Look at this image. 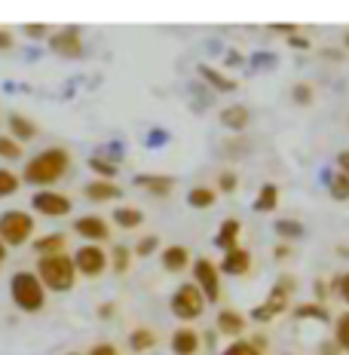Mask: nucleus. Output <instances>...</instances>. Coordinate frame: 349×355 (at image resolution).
I'll return each mask as SVG.
<instances>
[{
    "instance_id": "nucleus-1",
    "label": "nucleus",
    "mask_w": 349,
    "mask_h": 355,
    "mask_svg": "<svg viewBox=\"0 0 349 355\" xmlns=\"http://www.w3.org/2000/svg\"><path fill=\"white\" fill-rule=\"evenodd\" d=\"M71 166V157L68 150H62V147H49V150H40L37 157L25 166V181L28 184H40V187H53L56 181H62L65 172H68Z\"/></svg>"
},
{
    "instance_id": "nucleus-2",
    "label": "nucleus",
    "mask_w": 349,
    "mask_h": 355,
    "mask_svg": "<svg viewBox=\"0 0 349 355\" xmlns=\"http://www.w3.org/2000/svg\"><path fill=\"white\" fill-rule=\"evenodd\" d=\"M37 279L49 291H71L77 282V266L68 254H46L37 261Z\"/></svg>"
},
{
    "instance_id": "nucleus-3",
    "label": "nucleus",
    "mask_w": 349,
    "mask_h": 355,
    "mask_svg": "<svg viewBox=\"0 0 349 355\" xmlns=\"http://www.w3.org/2000/svg\"><path fill=\"white\" fill-rule=\"evenodd\" d=\"M10 297L22 313H37V309H43V303H46V288L37 279V272L22 270L10 282Z\"/></svg>"
},
{
    "instance_id": "nucleus-4",
    "label": "nucleus",
    "mask_w": 349,
    "mask_h": 355,
    "mask_svg": "<svg viewBox=\"0 0 349 355\" xmlns=\"http://www.w3.org/2000/svg\"><path fill=\"white\" fill-rule=\"evenodd\" d=\"M34 233V218L28 211H3L0 214V242L3 245H22V242H28Z\"/></svg>"
},
{
    "instance_id": "nucleus-5",
    "label": "nucleus",
    "mask_w": 349,
    "mask_h": 355,
    "mask_svg": "<svg viewBox=\"0 0 349 355\" xmlns=\"http://www.w3.org/2000/svg\"><path fill=\"white\" fill-rule=\"evenodd\" d=\"M294 285H297V282H294L291 276H282L279 282L270 288V294H266V303H264V306L251 309V319H257V322H270L273 315L285 313V309H288V300H291Z\"/></svg>"
},
{
    "instance_id": "nucleus-6",
    "label": "nucleus",
    "mask_w": 349,
    "mask_h": 355,
    "mask_svg": "<svg viewBox=\"0 0 349 355\" xmlns=\"http://www.w3.org/2000/svg\"><path fill=\"white\" fill-rule=\"evenodd\" d=\"M203 309H205V297H203V291L196 288V282L181 285L172 294V313L178 315V319L193 322V319H199V315H203Z\"/></svg>"
},
{
    "instance_id": "nucleus-7",
    "label": "nucleus",
    "mask_w": 349,
    "mask_h": 355,
    "mask_svg": "<svg viewBox=\"0 0 349 355\" xmlns=\"http://www.w3.org/2000/svg\"><path fill=\"white\" fill-rule=\"evenodd\" d=\"M193 279H196V288L203 291L205 303H218L221 300V266L209 261V257H199L193 263Z\"/></svg>"
},
{
    "instance_id": "nucleus-8",
    "label": "nucleus",
    "mask_w": 349,
    "mask_h": 355,
    "mask_svg": "<svg viewBox=\"0 0 349 355\" xmlns=\"http://www.w3.org/2000/svg\"><path fill=\"white\" fill-rule=\"evenodd\" d=\"M74 266L83 276H101L108 270V251H101V245H83L77 248V257H74Z\"/></svg>"
},
{
    "instance_id": "nucleus-9",
    "label": "nucleus",
    "mask_w": 349,
    "mask_h": 355,
    "mask_svg": "<svg viewBox=\"0 0 349 355\" xmlns=\"http://www.w3.org/2000/svg\"><path fill=\"white\" fill-rule=\"evenodd\" d=\"M37 214H46V218H65L71 211V199L65 193H56V190H40L31 199Z\"/></svg>"
},
{
    "instance_id": "nucleus-10",
    "label": "nucleus",
    "mask_w": 349,
    "mask_h": 355,
    "mask_svg": "<svg viewBox=\"0 0 349 355\" xmlns=\"http://www.w3.org/2000/svg\"><path fill=\"white\" fill-rule=\"evenodd\" d=\"M74 230H77V236L89 239V245L108 242V236H110V227H108V220L101 218V214H83V218H77Z\"/></svg>"
},
{
    "instance_id": "nucleus-11",
    "label": "nucleus",
    "mask_w": 349,
    "mask_h": 355,
    "mask_svg": "<svg viewBox=\"0 0 349 355\" xmlns=\"http://www.w3.org/2000/svg\"><path fill=\"white\" fill-rule=\"evenodd\" d=\"M49 46H53L58 55H65V58H77L80 53H83V43H80V34L74 31V28H65V31L53 34V37H49Z\"/></svg>"
},
{
    "instance_id": "nucleus-12",
    "label": "nucleus",
    "mask_w": 349,
    "mask_h": 355,
    "mask_svg": "<svg viewBox=\"0 0 349 355\" xmlns=\"http://www.w3.org/2000/svg\"><path fill=\"white\" fill-rule=\"evenodd\" d=\"M86 199L89 202H114V199H120L123 196V190H120V184H114V181H92V184H86Z\"/></svg>"
},
{
    "instance_id": "nucleus-13",
    "label": "nucleus",
    "mask_w": 349,
    "mask_h": 355,
    "mask_svg": "<svg viewBox=\"0 0 349 355\" xmlns=\"http://www.w3.org/2000/svg\"><path fill=\"white\" fill-rule=\"evenodd\" d=\"M221 270H224L227 276H245V272L251 270V254L245 248L224 251V263H221Z\"/></svg>"
},
{
    "instance_id": "nucleus-14",
    "label": "nucleus",
    "mask_w": 349,
    "mask_h": 355,
    "mask_svg": "<svg viewBox=\"0 0 349 355\" xmlns=\"http://www.w3.org/2000/svg\"><path fill=\"white\" fill-rule=\"evenodd\" d=\"M214 324H218L221 334L239 340V337H242V331H245V324H248V322H245V315H242V313H236V309H221V313H218V322H214Z\"/></svg>"
},
{
    "instance_id": "nucleus-15",
    "label": "nucleus",
    "mask_w": 349,
    "mask_h": 355,
    "mask_svg": "<svg viewBox=\"0 0 349 355\" xmlns=\"http://www.w3.org/2000/svg\"><path fill=\"white\" fill-rule=\"evenodd\" d=\"M239 233H242V224H239V220H236V218H227L224 224H221L218 236H214V245L224 248V251L239 248Z\"/></svg>"
},
{
    "instance_id": "nucleus-16",
    "label": "nucleus",
    "mask_w": 349,
    "mask_h": 355,
    "mask_svg": "<svg viewBox=\"0 0 349 355\" xmlns=\"http://www.w3.org/2000/svg\"><path fill=\"white\" fill-rule=\"evenodd\" d=\"M172 349H175V355H196L199 352V334L193 328H178L172 334Z\"/></svg>"
},
{
    "instance_id": "nucleus-17",
    "label": "nucleus",
    "mask_w": 349,
    "mask_h": 355,
    "mask_svg": "<svg viewBox=\"0 0 349 355\" xmlns=\"http://www.w3.org/2000/svg\"><path fill=\"white\" fill-rule=\"evenodd\" d=\"M187 263H190V248H184V245H169V248H162V266H166L169 272L187 270Z\"/></svg>"
},
{
    "instance_id": "nucleus-18",
    "label": "nucleus",
    "mask_w": 349,
    "mask_h": 355,
    "mask_svg": "<svg viewBox=\"0 0 349 355\" xmlns=\"http://www.w3.org/2000/svg\"><path fill=\"white\" fill-rule=\"evenodd\" d=\"M248 120H251V114H248V107L245 105H230V107H224V114H221V123H224L227 129H233V132L248 129Z\"/></svg>"
},
{
    "instance_id": "nucleus-19",
    "label": "nucleus",
    "mask_w": 349,
    "mask_h": 355,
    "mask_svg": "<svg viewBox=\"0 0 349 355\" xmlns=\"http://www.w3.org/2000/svg\"><path fill=\"white\" fill-rule=\"evenodd\" d=\"M138 187H144L147 193H153V196H169L175 184H172V178H166V175H141Z\"/></svg>"
},
{
    "instance_id": "nucleus-20",
    "label": "nucleus",
    "mask_w": 349,
    "mask_h": 355,
    "mask_svg": "<svg viewBox=\"0 0 349 355\" xmlns=\"http://www.w3.org/2000/svg\"><path fill=\"white\" fill-rule=\"evenodd\" d=\"M65 236L62 233H49V236H40V239H34V251L40 257H46V254H62V248H65Z\"/></svg>"
},
{
    "instance_id": "nucleus-21",
    "label": "nucleus",
    "mask_w": 349,
    "mask_h": 355,
    "mask_svg": "<svg viewBox=\"0 0 349 355\" xmlns=\"http://www.w3.org/2000/svg\"><path fill=\"white\" fill-rule=\"evenodd\" d=\"M10 132H12V138H16V141H31V138L37 135V125L28 120V116L12 114L10 116Z\"/></svg>"
},
{
    "instance_id": "nucleus-22",
    "label": "nucleus",
    "mask_w": 349,
    "mask_h": 355,
    "mask_svg": "<svg viewBox=\"0 0 349 355\" xmlns=\"http://www.w3.org/2000/svg\"><path fill=\"white\" fill-rule=\"evenodd\" d=\"M141 220H144V214L138 209H132V205H120L114 211V224L123 227V230H135V227H141Z\"/></svg>"
},
{
    "instance_id": "nucleus-23",
    "label": "nucleus",
    "mask_w": 349,
    "mask_h": 355,
    "mask_svg": "<svg viewBox=\"0 0 349 355\" xmlns=\"http://www.w3.org/2000/svg\"><path fill=\"white\" fill-rule=\"evenodd\" d=\"M129 346H132V352H147L157 346V334L151 328H135L129 334Z\"/></svg>"
},
{
    "instance_id": "nucleus-24",
    "label": "nucleus",
    "mask_w": 349,
    "mask_h": 355,
    "mask_svg": "<svg viewBox=\"0 0 349 355\" xmlns=\"http://www.w3.org/2000/svg\"><path fill=\"white\" fill-rule=\"evenodd\" d=\"M276 205H279V187L276 184H264L261 193H257V199H255V209L257 211H273Z\"/></svg>"
},
{
    "instance_id": "nucleus-25",
    "label": "nucleus",
    "mask_w": 349,
    "mask_h": 355,
    "mask_svg": "<svg viewBox=\"0 0 349 355\" xmlns=\"http://www.w3.org/2000/svg\"><path fill=\"white\" fill-rule=\"evenodd\" d=\"M199 73H203V77L209 80L214 89H221V92H233V89H236L233 80H227L224 73H221L218 68H212V64H203V68H199Z\"/></svg>"
},
{
    "instance_id": "nucleus-26",
    "label": "nucleus",
    "mask_w": 349,
    "mask_h": 355,
    "mask_svg": "<svg viewBox=\"0 0 349 355\" xmlns=\"http://www.w3.org/2000/svg\"><path fill=\"white\" fill-rule=\"evenodd\" d=\"M214 199H218V193H214L212 187H193L187 193V202L193 205V209H212Z\"/></svg>"
},
{
    "instance_id": "nucleus-27",
    "label": "nucleus",
    "mask_w": 349,
    "mask_h": 355,
    "mask_svg": "<svg viewBox=\"0 0 349 355\" xmlns=\"http://www.w3.org/2000/svg\"><path fill=\"white\" fill-rule=\"evenodd\" d=\"M328 187H331V196H334V199L346 202V199H349V175L334 172V175L328 178Z\"/></svg>"
},
{
    "instance_id": "nucleus-28",
    "label": "nucleus",
    "mask_w": 349,
    "mask_h": 355,
    "mask_svg": "<svg viewBox=\"0 0 349 355\" xmlns=\"http://www.w3.org/2000/svg\"><path fill=\"white\" fill-rule=\"evenodd\" d=\"M297 319H318V322H328V309L322 306V303H300V306L294 309Z\"/></svg>"
},
{
    "instance_id": "nucleus-29",
    "label": "nucleus",
    "mask_w": 349,
    "mask_h": 355,
    "mask_svg": "<svg viewBox=\"0 0 349 355\" xmlns=\"http://www.w3.org/2000/svg\"><path fill=\"white\" fill-rule=\"evenodd\" d=\"M22 178L16 172H10V168H0V196H12L19 190Z\"/></svg>"
},
{
    "instance_id": "nucleus-30",
    "label": "nucleus",
    "mask_w": 349,
    "mask_h": 355,
    "mask_svg": "<svg viewBox=\"0 0 349 355\" xmlns=\"http://www.w3.org/2000/svg\"><path fill=\"white\" fill-rule=\"evenodd\" d=\"M334 340H337V346L343 352H349V313H343L334 324Z\"/></svg>"
},
{
    "instance_id": "nucleus-31",
    "label": "nucleus",
    "mask_w": 349,
    "mask_h": 355,
    "mask_svg": "<svg viewBox=\"0 0 349 355\" xmlns=\"http://www.w3.org/2000/svg\"><path fill=\"white\" fill-rule=\"evenodd\" d=\"M276 233L282 239H297V236H303V227L291 218H282V220H276Z\"/></svg>"
},
{
    "instance_id": "nucleus-32",
    "label": "nucleus",
    "mask_w": 349,
    "mask_h": 355,
    "mask_svg": "<svg viewBox=\"0 0 349 355\" xmlns=\"http://www.w3.org/2000/svg\"><path fill=\"white\" fill-rule=\"evenodd\" d=\"M110 254H114V272H120V276H123V272H129V266H132V251L129 248L117 245Z\"/></svg>"
},
{
    "instance_id": "nucleus-33",
    "label": "nucleus",
    "mask_w": 349,
    "mask_h": 355,
    "mask_svg": "<svg viewBox=\"0 0 349 355\" xmlns=\"http://www.w3.org/2000/svg\"><path fill=\"white\" fill-rule=\"evenodd\" d=\"M89 168H92L95 175H101V181H110V178L117 175V166H114V162H108V159H101V157H92V159H89Z\"/></svg>"
},
{
    "instance_id": "nucleus-34",
    "label": "nucleus",
    "mask_w": 349,
    "mask_h": 355,
    "mask_svg": "<svg viewBox=\"0 0 349 355\" xmlns=\"http://www.w3.org/2000/svg\"><path fill=\"white\" fill-rule=\"evenodd\" d=\"M0 157H3V159H19L22 157V147H19L16 138L0 135Z\"/></svg>"
},
{
    "instance_id": "nucleus-35",
    "label": "nucleus",
    "mask_w": 349,
    "mask_h": 355,
    "mask_svg": "<svg viewBox=\"0 0 349 355\" xmlns=\"http://www.w3.org/2000/svg\"><path fill=\"white\" fill-rule=\"evenodd\" d=\"M224 355H261V349H255L251 340H233V343L224 349Z\"/></svg>"
},
{
    "instance_id": "nucleus-36",
    "label": "nucleus",
    "mask_w": 349,
    "mask_h": 355,
    "mask_svg": "<svg viewBox=\"0 0 349 355\" xmlns=\"http://www.w3.org/2000/svg\"><path fill=\"white\" fill-rule=\"evenodd\" d=\"M157 248H160V236L151 233V236H144V239H141L138 245H135V254H138V257H151Z\"/></svg>"
},
{
    "instance_id": "nucleus-37",
    "label": "nucleus",
    "mask_w": 349,
    "mask_h": 355,
    "mask_svg": "<svg viewBox=\"0 0 349 355\" xmlns=\"http://www.w3.org/2000/svg\"><path fill=\"white\" fill-rule=\"evenodd\" d=\"M291 95H294V101H297V105H309V101H313V89H309L307 83H297Z\"/></svg>"
},
{
    "instance_id": "nucleus-38",
    "label": "nucleus",
    "mask_w": 349,
    "mask_h": 355,
    "mask_svg": "<svg viewBox=\"0 0 349 355\" xmlns=\"http://www.w3.org/2000/svg\"><path fill=\"white\" fill-rule=\"evenodd\" d=\"M218 190H224V193H233L236 190V175L233 172H224L218 178Z\"/></svg>"
},
{
    "instance_id": "nucleus-39",
    "label": "nucleus",
    "mask_w": 349,
    "mask_h": 355,
    "mask_svg": "<svg viewBox=\"0 0 349 355\" xmlns=\"http://www.w3.org/2000/svg\"><path fill=\"white\" fill-rule=\"evenodd\" d=\"M334 288H337L340 297L349 303V272H346V276H337V279H334Z\"/></svg>"
},
{
    "instance_id": "nucleus-40",
    "label": "nucleus",
    "mask_w": 349,
    "mask_h": 355,
    "mask_svg": "<svg viewBox=\"0 0 349 355\" xmlns=\"http://www.w3.org/2000/svg\"><path fill=\"white\" fill-rule=\"evenodd\" d=\"M89 355H117V349L110 343H99V346H92V352Z\"/></svg>"
},
{
    "instance_id": "nucleus-41",
    "label": "nucleus",
    "mask_w": 349,
    "mask_h": 355,
    "mask_svg": "<svg viewBox=\"0 0 349 355\" xmlns=\"http://www.w3.org/2000/svg\"><path fill=\"white\" fill-rule=\"evenodd\" d=\"M337 168L343 175H349V150H343V153H337Z\"/></svg>"
},
{
    "instance_id": "nucleus-42",
    "label": "nucleus",
    "mask_w": 349,
    "mask_h": 355,
    "mask_svg": "<svg viewBox=\"0 0 349 355\" xmlns=\"http://www.w3.org/2000/svg\"><path fill=\"white\" fill-rule=\"evenodd\" d=\"M313 291H316V300H318V303L328 297V285H325V282H316V285H313Z\"/></svg>"
},
{
    "instance_id": "nucleus-43",
    "label": "nucleus",
    "mask_w": 349,
    "mask_h": 355,
    "mask_svg": "<svg viewBox=\"0 0 349 355\" xmlns=\"http://www.w3.org/2000/svg\"><path fill=\"white\" fill-rule=\"evenodd\" d=\"M340 352H343V349L337 346V340H331V343L322 346V355H340Z\"/></svg>"
},
{
    "instance_id": "nucleus-44",
    "label": "nucleus",
    "mask_w": 349,
    "mask_h": 355,
    "mask_svg": "<svg viewBox=\"0 0 349 355\" xmlns=\"http://www.w3.org/2000/svg\"><path fill=\"white\" fill-rule=\"evenodd\" d=\"M288 43H291V46H300V49H307V46H309V40H307V37H297V34L288 37Z\"/></svg>"
},
{
    "instance_id": "nucleus-45",
    "label": "nucleus",
    "mask_w": 349,
    "mask_h": 355,
    "mask_svg": "<svg viewBox=\"0 0 349 355\" xmlns=\"http://www.w3.org/2000/svg\"><path fill=\"white\" fill-rule=\"evenodd\" d=\"M12 46V34L10 31H0V49H10Z\"/></svg>"
},
{
    "instance_id": "nucleus-46",
    "label": "nucleus",
    "mask_w": 349,
    "mask_h": 355,
    "mask_svg": "<svg viewBox=\"0 0 349 355\" xmlns=\"http://www.w3.org/2000/svg\"><path fill=\"white\" fill-rule=\"evenodd\" d=\"M25 31H28V37H43V31H46V28H43V25H28Z\"/></svg>"
},
{
    "instance_id": "nucleus-47",
    "label": "nucleus",
    "mask_w": 349,
    "mask_h": 355,
    "mask_svg": "<svg viewBox=\"0 0 349 355\" xmlns=\"http://www.w3.org/2000/svg\"><path fill=\"white\" fill-rule=\"evenodd\" d=\"M276 257H279V261H285V257H291V248H288V245H279V248H276Z\"/></svg>"
},
{
    "instance_id": "nucleus-48",
    "label": "nucleus",
    "mask_w": 349,
    "mask_h": 355,
    "mask_svg": "<svg viewBox=\"0 0 349 355\" xmlns=\"http://www.w3.org/2000/svg\"><path fill=\"white\" fill-rule=\"evenodd\" d=\"M110 313H114V306H110V303H108V306H101V309H99V315H105V319H108Z\"/></svg>"
},
{
    "instance_id": "nucleus-49",
    "label": "nucleus",
    "mask_w": 349,
    "mask_h": 355,
    "mask_svg": "<svg viewBox=\"0 0 349 355\" xmlns=\"http://www.w3.org/2000/svg\"><path fill=\"white\" fill-rule=\"evenodd\" d=\"M3 261H6V245L0 242V266H3Z\"/></svg>"
},
{
    "instance_id": "nucleus-50",
    "label": "nucleus",
    "mask_w": 349,
    "mask_h": 355,
    "mask_svg": "<svg viewBox=\"0 0 349 355\" xmlns=\"http://www.w3.org/2000/svg\"><path fill=\"white\" fill-rule=\"evenodd\" d=\"M346 46H349V34H346Z\"/></svg>"
},
{
    "instance_id": "nucleus-51",
    "label": "nucleus",
    "mask_w": 349,
    "mask_h": 355,
    "mask_svg": "<svg viewBox=\"0 0 349 355\" xmlns=\"http://www.w3.org/2000/svg\"><path fill=\"white\" fill-rule=\"evenodd\" d=\"M71 355H74V352H71Z\"/></svg>"
}]
</instances>
